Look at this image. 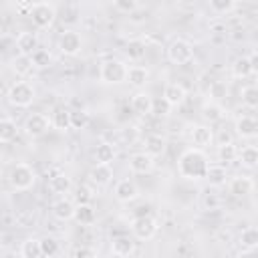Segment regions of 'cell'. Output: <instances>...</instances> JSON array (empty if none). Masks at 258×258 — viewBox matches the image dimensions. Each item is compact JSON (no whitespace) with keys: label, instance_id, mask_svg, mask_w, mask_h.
<instances>
[{"label":"cell","instance_id":"cell-38","mask_svg":"<svg viewBox=\"0 0 258 258\" xmlns=\"http://www.w3.org/2000/svg\"><path fill=\"white\" fill-rule=\"evenodd\" d=\"M238 8V4L234 2V0H212L210 2V10L214 12V14H230L232 10H236Z\"/></svg>","mask_w":258,"mask_h":258},{"label":"cell","instance_id":"cell-22","mask_svg":"<svg viewBox=\"0 0 258 258\" xmlns=\"http://www.w3.org/2000/svg\"><path fill=\"white\" fill-rule=\"evenodd\" d=\"M226 167L222 165V163H210L208 165V169H206V177L204 179H208L210 181V185H224L226 183Z\"/></svg>","mask_w":258,"mask_h":258},{"label":"cell","instance_id":"cell-13","mask_svg":"<svg viewBox=\"0 0 258 258\" xmlns=\"http://www.w3.org/2000/svg\"><path fill=\"white\" fill-rule=\"evenodd\" d=\"M16 48H18V54L32 56V52L38 48V36L34 32H20L16 38Z\"/></svg>","mask_w":258,"mask_h":258},{"label":"cell","instance_id":"cell-36","mask_svg":"<svg viewBox=\"0 0 258 258\" xmlns=\"http://www.w3.org/2000/svg\"><path fill=\"white\" fill-rule=\"evenodd\" d=\"M125 52H127V56H129L131 60H139V58H143V56H145V42H143V40H139V38L129 40V42H127Z\"/></svg>","mask_w":258,"mask_h":258},{"label":"cell","instance_id":"cell-40","mask_svg":"<svg viewBox=\"0 0 258 258\" xmlns=\"http://www.w3.org/2000/svg\"><path fill=\"white\" fill-rule=\"evenodd\" d=\"M226 97H228V85L224 81H214L210 85V99H212V103H220Z\"/></svg>","mask_w":258,"mask_h":258},{"label":"cell","instance_id":"cell-26","mask_svg":"<svg viewBox=\"0 0 258 258\" xmlns=\"http://www.w3.org/2000/svg\"><path fill=\"white\" fill-rule=\"evenodd\" d=\"M165 151V139L161 135H149L145 139V153L151 155V157H157V155H163Z\"/></svg>","mask_w":258,"mask_h":258},{"label":"cell","instance_id":"cell-32","mask_svg":"<svg viewBox=\"0 0 258 258\" xmlns=\"http://www.w3.org/2000/svg\"><path fill=\"white\" fill-rule=\"evenodd\" d=\"M50 125L56 127L58 131H67V129H71V111H67V109H56V111L52 113Z\"/></svg>","mask_w":258,"mask_h":258},{"label":"cell","instance_id":"cell-10","mask_svg":"<svg viewBox=\"0 0 258 258\" xmlns=\"http://www.w3.org/2000/svg\"><path fill=\"white\" fill-rule=\"evenodd\" d=\"M185 97H187V91H185V87H183L181 83H167L165 89H163V99L167 101L169 107H179V105H183Z\"/></svg>","mask_w":258,"mask_h":258},{"label":"cell","instance_id":"cell-1","mask_svg":"<svg viewBox=\"0 0 258 258\" xmlns=\"http://www.w3.org/2000/svg\"><path fill=\"white\" fill-rule=\"evenodd\" d=\"M210 161L206 157V153L202 149H196V147H189L185 149L179 159H177V169H179V175L185 177V179H204L206 177V169H208Z\"/></svg>","mask_w":258,"mask_h":258},{"label":"cell","instance_id":"cell-39","mask_svg":"<svg viewBox=\"0 0 258 258\" xmlns=\"http://www.w3.org/2000/svg\"><path fill=\"white\" fill-rule=\"evenodd\" d=\"M58 250H60V246H58V240H56V238L46 236V238L40 240V252H42V256L52 258V256L58 254Z\"/></svg>","mask_w":258,"mask_h":258},{"label":"cell","instance_id":"cell-48","mask_svg":"<svg viewBox=\"0 0 258 258\" xmlns=\"http://www.w3.org/2000/svg\"><path fill=\"white\" fill-rule=\"evenodd\" d=\"M238 258H256L254 250H242V254H238Z\"/></svg>","mask_w":258,"mask_h":258},{"label":"cell","instance_id":"cell-17","mask_svg":"<svg viewBox=\"0 0 258 258\" xmlns=\"http://www.w3.org/2000/svg\"><path fill=\"white\" fill-rule=\"evenodd\" d=\"M75 208H77V206H75L71 200L60 198V200H56V202L52 204V216H54L56 220H62V222L73 220V218H75Z\"/></svg>","mask_w":258,"mask_h":258},{"label":"cell","instance_id":"cell-20","mask_svg":"<svg viewBox=\"0 0 258 258\" xmlns=\"http://www.w3.org/2000/svg\"><path fill=\"white\" fill-rule=\"evenodd\" d=\"M48 189L52 194H69L73 189V181L67 173H54L50 179H48Z\"/></svg>","mask_w":258,"mask_h":258},{"label":"cell","instance_id":"cell-27","mask_svg":"<svg viewBox=\"0 0 258 258\" xmlns=\"http://www.w3.org/2000/svg\"><path fill=\"white\" fill-rule=\"evenodd\" d=\"M238 159L242 161L244 167L254 169L258 165V149L254 145H246V147H242V151H238Z\"/></svg>","mask_w":258,"mask_h":258},{"label":"cell","instance_id":"cell-43","mask_svg":"<svg viewBox=\"0 0 258 258\" xmlns=\"http://www.w3.org/2000/svg\"><path fill=\"white\" fill-rule=\"evenodd\" d=\"M169 111H171V107L167 105V101H165L163 97L153 99V103H151V113H155V115H159V117H165V115H169Z\"/></svg>","mask_w":258,"mask_h":258},{"label":"cell","instance_id":"cell-47","mask_svg":"<svg viewBox=\"0 0 258 258\" xmlns=\"http://www.w3.org/2000/svg\"><path fill=\"white\" fill-rule=\"evenodd\" d=\"M248 60H250V64H252V69H254V73H256V69H258V54L252 52V54L248 56Z\"/></svg>","mask_w":258,"mask_h":258},{"label":"cell","instance_id":"cell-29","mask_svg":"<svg viewBox=\"0 0 258 258\" xmlns=\"http://www.w3.org/2000/svg\"><path fill=\"white\" fill-rule=\"evenodd\" d=\"M232 75H234L236 79H246V77L254 75V69H252L248 56H240V58L234 60V64H232Z\"/></svg>","mask_w":258,"mask_h":258},{"label":"cell","instance_id":"cell-5","mask_svg":"<svg viewBox=\"0 0 258 258\" xmlns=\"http://www.w3.org/2000/svg\"><path fill=\"white\" fill-rule=\"evenodd\" d=\"M28 14H30L34 26H38V28H50L52 22H54V16H56V8L50 2H34Z\"/></svg>","mask_w":258,"mask_h":258},{"label":"cell","instance_id":"cell-3","mask_svg":"<svg viewBox=\"0 0 258 258\" xmlns=\"http://www.w3.org/2000/svg\"><path fill=\"white\" fill-rule=\"evenodd\" d=\"M6 97H8L10 105L24 109V107H30V105H32L36 93H34V87H32L30 83H26V81H16L14 85H10Z\"/></svg>","mask_w":258,"mask_h":258},{"label":"cell","instance_id":"cell-16","mask_svg":"<svg viewBox=\"0 0 258 258\" xmlns=\"http://www.w3.org/2000/svg\"><path fill=\"white\" fill-rule=\"evenodd\" d=\"M252 189H254L252 177L238 175V177H232L230 181V194H234L236 198H246L248 194H252Z\"/></svg>","mask_w":258,"mask_h":258},{"label":"cell","instance_id":"cell-14","mask_svg":"<svg viewBox=\"0 0 258 258\" xmlns=\"http://www.w3.org/2000/svg\"><path fill=\"white\" fill-rule=\"evenodd\" d=\"M236 133L244 139H252L258 133V121L252 115H242L236 119Z\"/></svg>","mask_w":258,"mask_h":258},{"label":"cell","instance_id":"cell-33","mask_svg":"<svg viewBox=\"0 0 258 258\" xmlns=\"http://www.w3.org/2000/svg\"><path fill=\"white\" fill-rule=\"evenodd\" d=\"M32 60H30V56H22V54H18L14 60H12V71L18 75V77H26V75H30L32 73Z\"/></svg>","mask_w":258,"mask_h":258},{"label":"cell","instance_id":"cell-37","mask_svg":"<svg viewBox=\"0 0 258 258\" xmlns=\"http://www.w3.org/2000/svg\"><path fill=\"white\" fill-rule=\"evenodd\" d=\"M30 60H32V67H34V69H46V67H50L52 56H50L48 50H44V48H36V50L32 52Z\"/></svg>","mask_w":258,"mask_h":258},{"label":"cell","instance_id":"cell-41","mask_svg":"<svg viewBox=\"0 0 258 258\" xmlns=\"http://www.w3.org/2000/svg\"><path fill=\"white\" fill-rule=\"evenodd\" d=\"M242 103L250 109H256L258 107V89L254 85H246L242 89Z\"/></svg>","mask_w":258,"mask_h":258},{"label":"cell","instance_id":"cell-23","mask_svg":"<svg viewBox=\"0 0 258 258\" xmlns=\"http://www.w3.org/2000/svg\"><path fill=\"white\" fill-rule=\"evenodd\" d=\"M151 103H153V99L147 93H135L133 99H131V109L137 115H149L151 113Z\"/></svg>","mask_w":258,"mask_h":258},{"label":"cell","instance_id":"cell-19","mask_svg":"<svg viewBox=\"0 0 258 258\" xmlns=\"http://www.w3.org/2000/svg\"><path fill=\"white\" fill-rule=\"evenodd\" d=\"M89 179L95 183V185H109L111 183V179H113V169H111V165H95L91 171H89Z\"/></svg>","mask_w":258,"mask_h":258},{"label":"cell","instance_id":"cell-35","mask_svg":"<svg viewBox=\"0 0 258 258\" xmlns=\"http://www.w3.org/2000/svg\"><path fill=\"white\" fill-rule=\"evenodd\" d=\"M240 244L244 250H256L258 246V230L256 228H246L240 234Z\"/></svg>","mask_w":258,"mask_h":258},{"label":"cell","instance_id":"cell-42","mask_svg":"<svg viewBox=\"0 0 258 258\" xmlns=\"http://www.w3.org/2000/svg\"><path fill=\"white\" fill-rule=\"evenodd\" d=\"M89 121H91V117L87 111H71V129L81 131L89 125Z\"/></svg>","mask_w":258,"mask_h":258},{"label":"cell","instance_id":"cell-30","mask_svg":"<svg viewBox=\"0 0 258 258\" xmlns=\"http://www.w3.org/2000/svg\"><path fill=\"white\" fill-rule=\"evenodd\" d=\"M75 220L79 224H85V226L93 224L95 222V210H93V206L91 204H79L75 208Z\"/></svg>","mask_w":258,"mask_h":258},{"label":"cell","instance_id":"cell-31","mask_svg":"<svg viewBox=\"0 0 258 258\" xmlns=\"http://www.w3.org/2000/svg\"><path fill=\"white\" fill-rule=\"evenodd\" d=\"M20 256L22 258H40L42 252H40V240L36 238H28L22 242L20 246Z\"/></svg>","mask_w":258,"mask_h":258},{"label":"cell","instance_id":"cell-4","mask_svg":"<svg viewBox=\"0 0 258 258\" xmlns=\"http://www.w3.org/2000/svg\"><path fill=\"white\" fill-rule=\"evenodd\" d=\"M127 77V64L119 58H109L101 64V81L107 85H121Z\"/></svg>","mask_w":258,"mask_h":258},{"label":"cell","instance_id":"cell-44","mask_svg":"<svg viewBox=\"0 0 258 258\" xmlns=\"http://www.w3.org/2000/svg\"><path fill=\"white\" fill-rule=\"evenodd\" d=\"M137 6H139V4H137L135 0H117V2H115V8H117V10H123V12H133Z\"/></svg>","mask_w":258,"mask_h":258},{"label":"cell","instance_id":"cell-46","mask_svg":"<svg viewBox=\"0 0 258 258\" xmlns=\"http://www.w3.org/2000/svg\"><path fill=\"white\" fill-rule=\"evenodd\" d=\"M77 200H79V204H89V200H91V191H89V187L81 185L79 191H77Z\"/></svg>","mask_w":258,"mask_h":258},{"label":"cell","instance_id":"cell-34","mask_svg":"<svg viewBox=\"0 0 258 258\" xmlns=\"http://www.w3.org/2000/svg\"><path fill=\"white\" fill-rule=\"evenodd\" d=\"M218 159L224 163H232L238 159V147L234 143H226V145H218Z\"/></svg>","mask_w":258,"mask_h":258},{"label":"cell","instance_id":"cell-8","mask_svg":"<svg viewBox=\"0 0 258 258\" xmlns=\"http://www.w3.org/2000/svg\"><path fill=\"white\" fill-rule=\"evenodd\" d=\"M58 48L67 56H77L83 50V36L77 30H64L58 36Z\"/></svg>","mask_w":258,"mask_h":258},{"label":"cell","instance_id":"cell-11","mask_svg":"<svg viewBox=\"0 0 258 258\" xmlns=\"http://www.w3.org/2000/svg\"><path fill=\"white\" fill-rule=\"evenodd\" d=\"M189 137H191V143L196 149H204V147L212 145L214 131L210 129V125H194L189 131Z\"/></svg>","mask_w":258,"mask_h":258},{"label":"cell","instance_id":"cell-18","mask_svg":"<svg viewBox=\"0 0 258 258\" xmlns=\"http://www.w3.org/2000/svg\"><path fill=\"white\" fill-rule=\"evenodd\" d=\"M149 79V71L141 64H131L127 67V77H125V83H129L131 87H143Z\"/></svg>","mask_w":258,"mask_h":258},{"label":"cell","instance_id":"cell-45","mask_svg":"<svg viewBox=\"0 0 258 258\" xmlns=\"http://www.w3.org/2000/svg\"><path fill=\"white\" fill-rule=\"evenodd\" d=\"M75 258H97V252L91 246H81L75 250Z\"/></svg>","mask_w":258,"mask_h":258},{"label":"cell","instance_id":"cell-21","mask_svg":"<svg viewBox=\"0 0 258 258\" xmlns=\"http://www.w3.org/2000/svg\"><path fill=\"white\" fill-rule=\"evenodd\" d=\"M133 250H135V242H133L129 236H119V238H115V240L111 242V252H113L115 256L125 258V256H131Z\"/></svg>","mask_w":258,"mask_h":258},{"label":"cell","instance_id":"cell-24","mask_svg":"<svg viewBox=\"0 0 258 258\" xmlns=\"http://www.w3.org/2000/svg\"><path fill=\"white\" fill-rule=\"evenodd\" d=\"M115 147L111 145V143H99L97 147H95V161L99 163V165H111L113 163V159H115Z\"/></svg>","mask_w":258,"mask_h":258},{"label":"cell","instance_id":"cell-12","mask_svg":"<svg viewBox=\"0 0 258 258\" xmlns=\"http://www.w3.org/2000/svg\"><path fill=\"white\" fill-rule=\"evenodd\" d=\"M115 198L119 202H123V204H129V202L137 200L139 198V189H137L135 181H131V179H119L117 185H115Z\"/></svg>","mask_w":258,"mask_h":258},{"label":"cell","instance_id":"cell-6","mask_svg":"<svg viewBox=\"0 0 258 258\" xmlns=\"http://www.w3.org/2000/svg\"><path fill=\"white\" fill-rule=\"evenodd\" d=\"M167 58L173 64H187L194 58V46L183 38H175L167 46Z\"/></svg>","mask_w":258,"mask_h":258},{"label":"cell","instance_id":"cell-28","mask_svg":"<svg viewBox=\"0 0 258 258\" xmlns=\"http://www.w3.org/2000/svg\"><path fill=\"white\" fill-rule=\"evenodd\" d=\"M18 135V127L12 119H0V143H10Z\"/></svg>","mask_w":258,"mask_h":258},{"label":"cell","instance_id":"cell-15","mask_svg":"<svg viewBox=\"0 0 258 258\" xmlns=\"http://www.w3.org/2000/svg\"><path fill=\"white\" fill-rule=\"evenodd\" d=\"M129 169L133 173H149L153 169V157L147 155L145 151L141 153H133L129 157Z\"/></svg>","mask_w":258,"mask_h":258},{"label":"cell","instance_id":"cell-2","mask_svg":"<svg viewBox=\"0 0 258 258\" xmlns=\"http://www.w3.org/2000/svg\"><path fill=\"white\" fill-rule=\"evenodd\" d=\"M8 181H10L12 189H16V191H26V189H30V187L34 185L36 173H34V169H32L28 163H16V165L10 169V173H8Z\"/></svg>","mask_w":258,"mask_h":258},{"label":"cell","instance_id":"cell-7","mask_svg":"<svg viewBox=\"0 0 258 258\" xmlns=\"http://www.w3.org/2000/svg\"><path fill=\"white\" fill-rule=\"evenodd\" d=\"M159 226H157V220L151 218V216H143V218H133L131 222V232L137 240H151L155 234H157Z\"/></svg>","mask_w":258,"mask_h":258},{"label":"cell","instance_id":"cell-25","mask_svg":"<svg viewBox=\"0 0 258 258\" xmlns=\"http://www.w3.org/2000/svg\"><path fill=\"white\" fill-rule=\"evenodd\" d=\"M202 117H204V121L206 123H218V121H222L224 119V109H222V105L220 103H206L204 107H202Z\"/></svg>","mask_w":258,"mask_h":258},{"label":"cell","instance_id":"cell-9","mask_svg":"<svg viewBox=\"0 0 258 258\" xmlns=\"http://www.w3.org/2000/svg\"><path fill=\"white\" fill-rule=\"evenodd\" d=\"M48 127H50V119H48L46 115H42V113H30V115L26 117V121H24V131H26V135H30V137H40V135H44V133L48 131Z\"/></svg>","mask_w":258,"mask_h":258}]
</instances>
